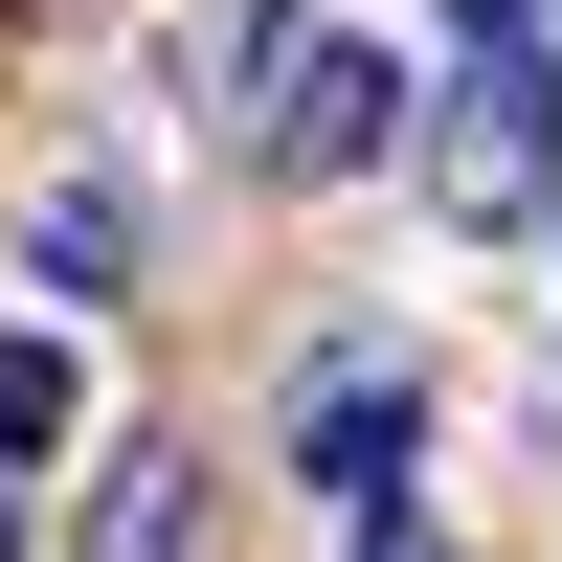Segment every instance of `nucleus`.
I'll use <instances>...</instances> for the list:
<instances>
[{"label":"nucleus","mask_w":562,"mask_h":562,"mask_svg":"<svg viewBox=\"0 0 562 562\" xmlns=\"http://www.w3.org/2000/svg\"><path fill=\"white\" fill-rule=\"evenodd\" d=\"M428 180H450V225H518L540 180H562V23H518V45H473V90H450Z\"/></svg>","instance_id":"1"},{"label":"nucleus","mask_w":562,"mask_h":562,"mask_svg":"<svg viewBox=\"0 0 562 562\" xmlns=\"http://www.w3.org/2000/svg\"><path fill=\"white\" fill-rule=\"evenodd\" d=\"M360 158H405V68L383 45H293L270 68V180H360Z\"/></svg>","instance_id":"2"},{"label":"nucleus","mask_w":562,"mask_h":562,"mask_svg":"<svg viewBox=\"0 0 562 562\" xmlns=\"http://www.w3.org/2000/svg\"><path fill=\"white\" fill-rule=\"evenodd\" d=\"M405 450H428V383H405V360H338V383L293 405V473H315V495H360V518L405 495Z\"/></svg>","instance_id":"3"},{"label":"nucleus","mask_w":562,"mask_h":562,"mask_svg":"<svg viewBox=\"0 0 562 562\" xmlns=\"http://www.w3.org/2000/svg\"><path fill=\"white\" fill-rule=\"evenodd\" d=\"M68 428H90V360L68 338H0V473H45Z\"/></svg>","instance_id":"4"},{"label":"nucleus","mask_w":562,"mask_h":562,"mask_svg":"<svg viewBox=\"0 0 562 562\" xmlns=\"http://www.w3.org/2000/svg\"><path fill=\"white\" fill-rule=\"evenodd\" d=\"M90 562H203V473H180V450H135L113 518H90Z\"/></svg>","instance_id":"5"},{"label":"nucleus","mask_w":562,"mask_h":562,"mask_svg":"<svg viewBox=\"0 0 562 562\" xmlns=\"http://www.w3.org/2000/svg\"><path fill=\"white\" fill-rule=\"evenodd\" d=\"M45 270H68V293H113V270H135V203H113V180H68V203H45Z\"/></svg>","instance_id":"6"},{"label":"nucleus","mask_w":562,"mask_h":562,"mask_svg":"<svg viewBox=\"0 0 562 562\" xmlns=\"http://www.w3.org/2000/svg\"><path fill=\"white\" fill-rule=\"evenodd\" d=\"M360 562H450V540H428V518H360Z\"/></svg>","instance_id":"7"}]
</instances>
